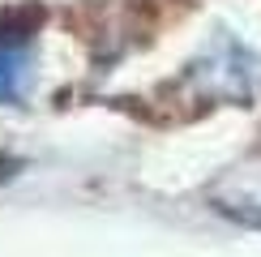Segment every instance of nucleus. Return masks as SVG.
Returning a JSON list of instances; mask_svg holds the SVG:
<instances>
[{
	"label": "nucleus",
	"mask_w": 261,
	"mask_h": 257,
	"mask_svg": "<svg viewBox=\"0 0 261 257\" xmlns=\"http://www.w3.org/2000/svg\"><path fill=\"white\" fill-rule=\"evenodd\" d=\"M35 78V35L0 30V103H21Z\"/></svg>",
	"instance_id": "nucleus-1"
}]
</instances>
